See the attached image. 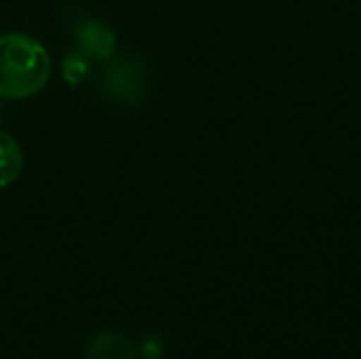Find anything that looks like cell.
Instances as JSON below:
<instances>
[{
  "instance_id": "2",
  "label": "cell",
  "mask_w": 361,
  "mask_h": 359,
  "mask_svg": "<svg viewBox=\"0 0 361 359\" xmlns=\"http://www.w3.org/2000/svg\"><path fill=\"white\" fill-rule=\"evenodd\" d=\"M102 85L112 99L123 104H137L146 91V72L135 57L114 55L102 74Z\"/></svg>"
},
{
  "instance_id": "5",
  "label": "cell",
  "mask_w": 361,
  "mask_h": 359,
  "mask_svg": "<svg viewBox=\"0 0 361 359\" xmlns=\"http://www.w3.org/2000/svg\"><path fill=\"white\" fill-rule=\"evenodd\" d=\"M23 169V152L15 138L0 131V188L11 186Z\"/></svg>"
},
{
  "instance_id": "1",
  "label": "cell",
  "mask_w": 361,
  "mask_h": 359,
  "mask_svg": "<svg viewBox=\"0 0 361 359\" xmlns=\"http://www.w3.org/2000/svg\"><path fill=\"white\" fill-rule=\"evenodd\" d=\"M51 78L47 49L25 34L0 36V97L25 99L40 93Z\"/></svg>"
},
{
  "instance_id": "4",
  "label": "cell",
  "mask_w": 361,
  "mask_h": 359,
  "mask_svg": "<svg viewBox=\"0 0 361 359\" xmlns=\"http://www.w3.org/2000/svg\"><path fill=\"white\" fill-rule=\"evenodd\" d=\"M87 359H135L133 343L121 332H102L93 336L85 349Z\"/></svg>"
},
{
  "instance_id": "6",
  "label": "cell",
  "mask_w": 361,
  "mask_h": 359,
  "mask_svg": "<svg viewBox=\"0 0 361 359\" xmlns=\"http://www.w3.org/2000/svg\"><path fill=\"white\" fill-rule=\"evenodd\" d=\"M91 72V63H89V57H85L80 51H72L63 57L61 61V76L68 85L76 87L80 85Z\"/></svg>"
},
{
  "instance_id": "3",
  "label": "cell",
  "mask_w": 361,
  "mask_h": 359,
  "mask_svg": "<svg viewBox=\"0 0 361 359\" xmlns=\"http://www.w3.org/2000/svg\"><path fill=\"white\" fill-rule=\"evenodd\" d=\"M78 51L95 61H110L116 55V34L99 19H82L76 28Z\"/></svg>"
}]
</instances>
